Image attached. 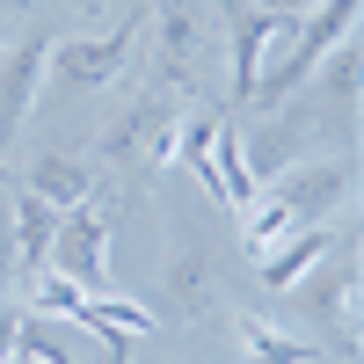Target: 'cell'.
Instances as JSON below:
<instances>
[{"instance_id":"1","label":"cell","mask_w":364,"mask_h":364,"mask_svg":"<svg viewBox=\"0 0 364 364\" xmlns=\"http://www.w3.org/2000/svg\"><path fill=\"white\" fill-rule=\"evenodd\" d=\"M357 15H364V0H321V8H306V15L291 22V37H284V58L255 73V95H248V102H255V109H284L299 87H306V73L357 29Z\"/></svg>"},{"instance_id":"2","label":"cell","mask_w":364,"mask_h":364,"mask_svg":"<svg viewBox=\"0 0 364 364\" xmlns=\"http://www.w3.org/2000/svg\"><path fill=\"white\" fill-rule=\"evenodd\" d=\"M29 314H66L73 328H95V343H102L109 364H132V343L154 328L146 306H132V299H80V284H66V277H44L29 291Z\"/></svg>"},{"instance_id":"3","label":"cell","mask_w":364,"mask_h":364,"mask_svg":"<svg viewBox=\"0 0 364 364\" xmlns=\"http://www.w3.org/2000/svg\"><path fill=\"white\" fill-rule=\"evenodd\" d=\"M175 102L161 95H139V102H124L117 109V124L102 132V161L109 168H124V175H161L168 161H175Z\"/></svg>"},{"instance_id":"4","label":"cell","mask_w":364,"mask_h":364,"mask_svg":"<svg viewBox=\"0 0 364 364\" xmlns=\"http://www.w3.org/2000/svg\"><path fill=\"white\" fill-rule=\"evenodd\" d=\"M284 299H291V306L306 314V321H314L336 350H357V321H350V314H357V262H350V240L336 248V262L321 255L306 277H291V284H284Z\"/></svg>"},{"instance_id":"5","label":"cell","mask_w":364,"mask_h":364,"mask_svg":"<svg viewBox=\"0 0 364 364\" xmlns=\"http://www.w3.org/2000/svg\"><path fill=\"white\" fill-rule=\"evenodd\" d=\"M269 197H277L291 211V226H321V219H336V211L357 197V168L350 161H291L284 175H269Z\"/></svg>"},{"instance_id":"6","label":"cell","mask_w":364,"mask_h":364,"mask_svg":"<svg viewBox=\"0 0 364 364\" xmlns=\"http://www.w3.org/2000/svg\"><path fill=\"white\" fill-rule=\"evenodd\" d=\"M139 37H146V8L124 15L109 37H66V44L51 37V66H44V73H58L66 87H102V80L124 73V58L139 51Z\"/></svg>"},{"instance_id":"7","label":"cell","mask_w":364,"mask_h":364,"mask_svg":"<svg viewBox=\"0 0 364 364\" xmlns=\"http://www.w3.org/2000/svg\"><path fill=\"white\" fill-rule=\"evenodd\" d=\"M51 262H58V277H66V284H87V291H102V284H109V219H102V204H95V197L73 204V211H58Z\"/></svg>"},{"instance_id":"8","label":"cell","mask_w":364,"mask_h":364,"mask_svg":"<svg viewBox=\"0 0 364 364\" xmlns=\"http://www.w3.org/2000/svg\"><path fill=\"white\" fill-rule=\"evenodd\" d=\"M291 22H299V15L248 8V0H226V37H233V51H226V73H233V102H248V95H255L262 58H269V51H277V44L291 37Z\"/></svg>"},{"instance_id":"9","label":"cell","mask_w":364,"mask_h":364,"mask_svg":"<svg viewBox=\"0 0 364 364\" xmlns=\"http://www.w3.org/2000/svg\"><path fill=\"white\" fill-rule=\"evenodd\" d=\"M44 66H51V37H22V44H8V51H0V146H15L22 117L37 109Z\"/></svg>"},{"instance_id":"10","label":"cell","mask_w":364,"mask_h":364,"mask_svg":"<svg viewBox=\"0 0 364 364\" xmlns=\"http://www.w3.org/2000/svg\"><path fill=\"white\" fill-rule=\"evenodd\" d=\"M343 240H350V233H336L328 219H321V226H291L277 248H262V255H255V262H262V291H284L291 277H306L321 255H336Z\"/></svg>"},{"instance_id":"11","label":"cell","mask_w":364,"mask_h":364,"mask_svg":"<svg viewBox=\"0 0 364 364\" xmlns=\"http://www.w3.org/2000/svg\"><path fill=\"white\" fill-rule=\"evenodd\" d=\"M154 44H161V66L182 80L204 51V8L197 0H154Z\"/></svg>"},{"instance_id":"12","label":"cell","mask_w":364,"mask_h":364,"mask_svg":"<svg viewBox=\"0 0 364 364\" xmlns=\"http://www.w3.org/2000/svg\"><path fill=\"white\" fill-rule=\"evenodd\" d=\"M29 197H44L51 211H73L95 197V161L87 154H37L29 161Z\"/></svg>"},{"instance_id":"13","label":"cell","mask_w":364,"mask_h":364,"mask_svg":"<svg viewBox=\"0 0 364 364\" xmlns=\"http://www.w3.org/2000/svg\"><path fill=\"white\" fill-rule=\"evenodd\" d=\"M8 233H15V269L22 277H37V269L51 262V233H58V211L44 204V197H15V211H8Z\"/></svg>"},{"instance_id":"14","label":"cell","mask_w":364,"mask_h":364,"mask_svg":"<svg viewBox=\"0 0 364 364\" xmlns=\"http://www.w3.org/2000/svg\"><path fill=\"white\" fill-rule=\"evenodd\" d=\"M211 284H219L211 255L197 248V240H182V248L168 255V291H175V306L190 314V321H204V314H211Z\"/></svg>"},{"instance_id":"15","label":"cell","mask_w":364,"mask_h":364,"mask_svg":"<svg viewBox=\"0 0 364 364\" xmlns=\"http://www.w3.org/2000/svg\"><path fill=\"white\" fill-rule=\"evenodd\" d=\"M240 343H248L255 364H314L321 357L314 343H299V336H284V328H269V321H240Z\"/></svg>"},{"instance_id":"16","label":"cell","mask_w":364,"mask_h":364,"mask_svg":"<svg viewBox=\"0 0 364 364\" xmlns=\"http://www.w3.org/2000/svg\"><path fill=\"white\" fill-rule=\"evenodd\" d=\"M15 357H29V364H80V357H73L66 343H58V336H51V328H44L37 314H29V321L15 328Z\"/></svg>"},{"instance_id":"17","label":"cell","mask_w":364,"mask_h":364,"mask_svg":"<svg viewBox=\"0 0 364 364\" xmlns=\"http://www.w3.org/2000/svg\"><path fill=\"white\" fill-rule=\"evenodd\" d=\"M8 284H15V233H8V219H0V299H8Z\"/></svg>"},{"instance_id":"18","label":"cell","mask_w":364,"mask_h":364,"mask_svg":"<svg viewBox=\"0 0 364 364\" xmlns=\"http://www.w3.org/2000/svg\"><path fill=\"white\" fill-rule=\"evenodd\" d=\"M15 328H22V314H0V364H15Z\"/></svg>"},{"instance_id":"19","label":"cell","mask_w":364,"mask_h":364,"mask_svg":"<svg viewBox=\"0 0 364 364\" xmlns=\"http://www.w3.org/2000/svg\"><path fill=\"white\" fill-rule=\"evenodd\" d=\"M262 8H277V15H306V8H321V0H262Z\"/></svg>"},{"instance_id":"20","label":"cell","mask_w":364,"mask_h":364,"mask_svg":"<svg viewBox=\"0 0 364 364\" xmlns=\"http://www.w3.org/2000/svg\"><path fill=\"white\" fill-rule=\"evenodd\" d=\"M66 8H80V15H95V8H109V0H66Z\"/></svg>"},{"instance_id":"21","label":"cell","mask_w":364,"mask_h":364,"mask_svg":"<svg viewBox=\"0 0 364 364\" xmlns=\"http://www.w3.org/2000/svg\"><path fill=\"white\" fill-rule=\"evenodd\" d=\"M0 37H8V0H0Z\"/></svg>"},{"instance_id":"22","label":"cell","mask_w":364,"mask_h":364,"mask_svg":"<svg viewBox=\"0 0 364 364\" xmlns=\"http://www.w3.org/2000/svg\"><path fill=\"white\" fill-rule=\"evenodd\" d=\"M248 8H262V0H248Z\"/></svg>"},{"instance_id":"23","label":"cell","mask_w":364,"mask_h":364,"mask_svg":"<svg viewBox=\"0 0 364 364\" xmlns=\"http://www.w3.org/2000/svg\"><path fill=\"white\" fill-rule=\"evenodd\" d=\"M314 364H321V357H314Z\"/></svg>"}]
</instances>
